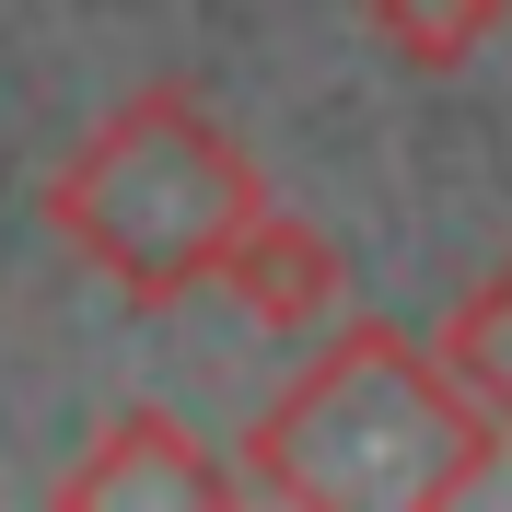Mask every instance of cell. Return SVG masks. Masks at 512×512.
<instances>
[{"label": "cell", "mask_w": 512, "mask_h": 512, "mask_svg": "<svg viewBox=\"0 0 512 512\" xmlns=\"http://www.w3.org/2000/svg\"><path fill=\"white\" fill-rule=\"evenodd\" d=\"M233 489H245V466H222L175 408H128V419L94 431V454L59 466L47 501H59V512H163V501L210 512V501H233Z\"/></svg>", "instance_id": "cell-3"}, {"label": "cell", "mask_w": 512, "mask_h": 512, "mask_svg": "<svg viewBox=\"0 0 512 512\" xmlns=\"http://www.w3.org/2000/svg\"><path fill=\"white\" fill-rule=\"evenodd\" d=\"M443 361H454V384L501 419V443H512V256L443 315Z\"/></svg>", "instance_id": "cell-6"}, {"label": "cell", "mask_w": 512, "mask_h": 512, "mask_svg": "<svg viewBox=\"0 0 512 512\" xmlns=\"http://www.w3.org/2000/svg\"><path fill=\"white\" fill-rule=\"evenodd\" d=\"M222 291L245 303L256 326H268V338H303V326H326V315H338V291H350V256L326 245L303 210H280V198H268V210L245 222V245L222 256Z\"/></svg>", "instance_id": "cell-4"}, {"label": "cell", "mask_w": 512, "mask_h": 512, "mask_svg": "<svg viewBox=\"0 0 512 512\" xmlns=\"http://www.w3.org/2000/svg\"><path fill=\"white\" fill-rule=\"evenodd\" d=\"M256 210H268L256 152L187 82H140L128 105H105L47 175V233L128 303L222 291V256L245 245Z\"/></svg>", "instance_id": "cell-2"}, {"label": "cell", "mask_w": 512, "mask_h": 512, "mask_svg": "<svg viewBox=\"0 0 512 512\" xmlns=\"http://www.w3.org/2000/svg\"><path fill=\"white\" fill-rule=\"evenodd\" d=\"M361 24L396 70H466L512 24V0H361Z\"/></svg>", "instance_id": "cell-5"}, {"label": "cell", "mask_w": 512, "mask_h": 512, "mask_svg": "<svg viewBox=\"0 0 512 512\" xmlns=\"http://www.w3.org/2000/svg\"><path fill=\"white\" fill-rule=\"evenodd\" d=\"M489 466L501 419L454 384L443 350H419L384 315H350L245 431V489L303 512H443L489 489Z\"/></svg>", "instance_id": "cell-1"}]
</instances>
